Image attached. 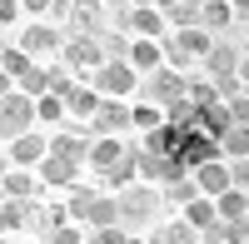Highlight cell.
Instances as JSON below:
<instances>
[{
  "mask_svg": "<svg viewBox=\"0 0 249 244\" xmlns=\"http://www.w3.org/2000/svg\"><path fill=\"white\" fill-rule=\"evenodd\" d=\"M179 135H184L179 125L160 120L155 130H144V145H140V150H144V155H164V159H175V150H179Z\"/></svg>",
  "mask_w": 249,
  "mask_h": 244,
  "instance_id": "cell-14",
  "label": "cell"
},
{
  "mask_svg": "<svg viewBox=\"0 0 249 244\" xmlns=\"http://www.w3.org/2000/svg\"><path fill=\"white\" fill-rule=\"evenodd\" d=\"M230 5H224V0H199V30H224L230 25Z\"/></svg>",
  "mask_w": 249,
  "mask_h": 244,
  "instance_id": "cell-26",
  "label": "cell"
},
{
  "mask_svg": "<svg viewBox=\"0 0 249 244\" xmlns=\"http://www.w3.org/2000/svg\"><path fill=\"white\" fill-rule=\"evenodd\" d=\"M105 5H124V0H105Z\"/></svg>",
  "mask_w": 249,
  "mask_h": 244,
  "instance_id": "cell-46",
  "label": "cell"
},
{
  "mask_svg": "<svg viewBox=\"0 0 249 244\" xmlns=\"http://www.w3.org/2000/svg\"><path fill=\"white\" fill-rule=\"evenodd\" d=\"M45 90L65 100V95L75 90V80H70V70H65V65H60V70H45Z\"/></svg>",
  "mask_w": 249,
  "mask_h": 244,
  "instance_id": "cell-36",
  "label": "cell"
},
{
  "mask_svg": "<svg viewBox=\"0 0 249 244\" xmlns=\"http://www.w3.org/2000/svg\"><path fill=\"white\" fill-rule=\"evenodd\" d=\"M214 45V35L210 30H199V25H184V30H175L170 40H160V50H164V60L170 65H190V60H204V50Z\"/></svg>",
  "mask_w": 249,
  "mask_h": 244,
  "instance_id": "cell-2",
  "label": "cell"
},
{
  "mask_svg": "<svg viewBox=\"0 0 249 244\" xmlns=\"http://www.w3.org/2000/svg\"><path fill=\"white\" fill-rule=\"evenodd\" d=\"M144 95H150V105H170V100H179L184 95V75L175 70V65H160V70H150V80H144Z\"/></svg>",
  "mask_w": 249,
  "mask_h": 244,
  "instance_id": "cell-4",
  "label": "cell"
},
{
  "mask_svg": "<svg viewBox=\"0 0 249 244\" xmlns=\"http://www.w3.org/2000/svg\"><path fill=\"white\" fill-rule=\"evenodd\" d=\"M160 15H164V25H175V30L199 25V0H175V5H164Z\"/></svg>",
  "mask_w": 249,
  "mask_h": 244,
  "instance_id": "cell-23",
  "label": "cell"
},
{
  "mask_svg": "<svg viewBox=\"0 0 249 244\" xmlns=\"http://www.w3.org/2000/svg\"><path fill=\"white\" fill-rule=\"evenodd\" d=\"M115 209H120V219L140 225V219H150V214L160 209V194H155V190H144V185H124L120 199H115Z\"/></svg>",
  "mask_w": 249,
  "mask_h": 244,
  "instance_id": "cell-3",
  "label": "cell"
},
{
  "mask_svg": "<svg viewBox=\"0 0 249 244\" xmlns=\"http://www.w3.org/2000/svg\"><path fill=\"white\" fill-rule=\"evenodd\" d=\"M214 199L210 194H195V199H184V225H190V229H210L214 225Z\"/></svg>",
  "mask_w": 249,
  "mask_h": 244,
  "instance_id": "cell-19",
  "label": "cell"
},
{
  "mask_svg": "<svg viewBox=\"0 0 249 244\" xmlns=\"http://www.w3.org/2000/svg\"><path fill=\"white\" fill-rule=\"evenodd\" d=\"M15 45H20V50H25V55L35 60V55H50V50H60L65 40H60V30H55V25H25Z\"/></svg>",
  "mask_w": 249,
  "mask_h": 244,
  "instance_id": "cell-13",
  "label": "cell"
},
{
  "mask_svg": "<svg viewBox=\"0 0 249 244\" xmlns=\"http://www.w3.org/2000/svg\"><path fill=\"white\" fill-rule=\"evenodd\" d=\"M5 170H10V155H5V150H0V174H5Z\"/></svg>",
  "mask_w": 249,
  "mask_h": 244,
  "instance_id": "cell-42",
  "label": "cell"
},
{
  "mask_svg": "<svg viewBox=\"0 0 249 244\" xmlns=\"http://www.w3.org/2000/svg\"><path fill=\"white\" fill-rule=\"evenodd\" d=\"M124 65H130L135 75H150V70H160L164 65V50H160V40H130V50H124Z\"/></svg>",
  "mask_w": 249,
  "mask_h": 244,
  "instance_id": "cell-12",
  "label": "cell"
},
{
  "mask_svg": "<svg viewBox=\"0 0 249 244\" xmlns=\"http://www.w3.org/2000/svg\"><path fill=\"white\" fill-rule=\"evenodd\" d=\"M105 185H115V190H124V185H135V150H124L115 165L105 170Z\"/></svg>",
  "mask_w": 249,
  "mask_h": 244,
  "instance_id": "cell-28",
  "label": "cell"
},
{
  "mask_svg": "<svg viewBox=\"0 0 249 244\" xmlns=\"http://www.w3.org/2000/svg\"><path fill=\"white\" fill-rule=\"evenodd\" d=\"M224 5H230V15H234V20H244V15H249V0H224Z\"/></svg>",
  "mask_w": 249,
  "mask_h": 244,
  "instance_id": "cell-41",
  "label": "cell"
},
{
  "mask_svg": "<svg viewBox=\"0 0 249 244\" xmlns=\"http://www.w3.org/2000/svg\"><path fill=\"white\" fill-rule=\"evenodd\" d=\"M45 239H50V244H80V239H85V234H80L75 225H60V229H50Z\"/></svg>",
  "mask_w": 249,
  "mask_h": 244,
  "instance_id": "cell-38",
  "label": "cell"
},
{
  "mask_svg": "<svg viewBox=\"0 0 249 244\" xmlns=\"http://www.w3.org/2000/svg\"><path fill=\"white\" fill-rule=\"evenodd\" d=\"M219 145L230 150L234 159H249V125H230V130L219 135Z\"/></svg>",
  "mask_w": 249,
  "mask_h": 244,
  "instance_id": "cell-31",
  "label": "cell"
},
{
  "mask_svg": "<svg viewBox=\"0 0 249 244\" xmlns=\"http://www.w3.org/2000/svg\"><path fill=\"white\" fill-rule=\"evenodd\" d=\"M0 190H5V199H30V194H35V174L15 165V170L0 174Z\"/></svg>",
  "mask_w": 249,
  "mask_h": 244,
  "instance_id": "cell-22",
  "label": "cell"
},
{
  "mask_svg": "<svg viewBox=\"0 0 249 244\" xmlns=\"http://www.w3.org/2000/svg\"><path fill=\"white\" fill-rule=\"evenodd\" d=\"M60 60H65V70H95L100 60H105V50H100L95 35H75L60 45Z\"/></svg>",
  "mask_w": 249,
  "mask_h": 244,
  "instance_id": "cell-5",
  "label": "cell"
},
{
  "mask_svg": "<svg viewBox=\"0 0 249 244\" xmlns=\"http://www.w3.org/2000/svg\"><path fill=\"white\" fill-rule=\"evenodd\" d=\"M160 190H164V199H170V205H184V199H195V194H199L190 174H184V179H175V185H160Z\"/></svg>",
  "mask_w": 249,
  "mask_h": 244,
  "instance_id": "cell-35",
  "label": "cell"
},
{
  "mask_svg": "<svg viewBox=\"0 0 249 244\" xmlns=\"http://www.w3.org/2000/svg\"><path fill=\"white\" fill-rule=\"evenodd\" d=\"M85 219H90L95 229H105V225H120V209H115V199L95 194V199H90V209H85Z\"/></svg>",
  "mask_w": 249,
  "mask_h": 244,
  "instance_id": "cell-27",
  "label": "cell"
},
{
  "mask_svg": "<svg viewBox=\"0 0 249 244\" xmlns=\"http://www.w3.org/2000/svg\"><path fill=\"white\" fill-rule=\"evenodd\" d=\"M140 85V75L124 65V60H100V65L90 70V90L100 95V100H124Z\"/></svg>",
  "mask_w": 249,
  "mask_h": 244,
  "instance_id": "cell-1",
  "label": "cell"
},
{
  "mask_svg": "<svg viewBox=\"0 0 249 244\" xmlns=\"http://www.w3.org/2000/svg\"><path fill=\"white\" fill-rule=\"evenodd\" d=\"M155 5H160V10H164V5H175V0H155Z\"/></svg>",
  "mask_w": 249,
  "mask_h": 244,
  "instance_id": "cell-45",
  "label": "cell"
},
{
  "mask_svg": "<svg viewBox=\"0 0 249 244\" xmlns=\"http://www.w3.org/2000/svg\"><path fill=\"white\" fill-rule=\"evenodd\" d=\"M204 65H210V75H234L244 70V45H234V40H214L210 50H204Z\"/></svg>",
  "mask_w": 249,
  "mask_h": 244,
  "instance_id": "cell-8",
  "label": "cell"
},
{
  "mask_svg": "<svg viewBox=\"0 0 249 244\" xmlns=\"http://www.w3.org/2000/svg\"><path fill=\"white\" fill-rule=\"evenodd\" d=\"M20 10H25V15H45L50 0H20Z\"/></svg>",
  "mask_w": 249,
  "mask_h": 244,
  "instance_id": "cell-40",
  "label": "cell"
},
{
  "mask_svg": "<svg viewBox=\"0 0 249 244\" xmlns=\"http://www.w3.org/2000/svg\"><path fill=\"white\" fill-rule=\"evenodd\" d=\"M45 150H50V155H65V159H80V165H85L90 139H80V135H55V139H45Z\"/></svg>",
  "mask_w": 249,
  "mask_h": 244,
  "instance_id": "cell-24",
  "label": "cell"
},
{
  "mask_svg": "<svg viewBox=\"0 0 249 244\" xmlns=\"http://www.w3.org/2000/svg\"><path fill=\"white\" fill-rule=\"evenodd\" d=\"M214 139L210 135H199V130H184L179 135V150H175V159H179V165L184 170H195V165H204V159H214Z\"/></svg>",
  "mask_w": 249,
  "mask_h": 244,
  "instance_id": "cell-9",
  "label": "cell"
},
{
  "mask_svg": "<svg viewBox=\"0 0 249 244\" xmlns=\"http://www.w3.org/2000/svg\"><path fill=\"white\" fill-rule=\"evenodd\" d=\"M90 199H95V190H90V185H75V190H70V199H65V214L75 219V225H80V219H85Z\"/></svg>",
  "mask_w": 249,
  "mask_h": 244,
  "instance_id": "cell-33",
  "label": "cell"
},
{
  "mask_svg": "<svg viewBox=\"0 0 249 244\" xmlns=\"http://www.w3.org/2000/svg\"><path fill=\"white\" fill-rule=\"evenodd\" d=\"M20 95H30V100L45 95V70H40V65H30L25 75H20Z\"/></svg>",
  "mask_w": 249,
  "mask_h": 244,
  "instance_id": "cell-37",
  "label": "cell"
},
{
  "mask_svg": "<svg viewBox=\"0 0 249 244\" xmlns=\"http://www.w3.org/2000/svg\"><path fill=\"white\" fill-rule=\"evenodd\" d=\"M15 229H30V199H5L0 205V234H15Z\"/></svg>",
  "mask_w": 249,
  "mask_h": 244,
  "instance_id": "cell-20",
  "label": "cell"
},
{
  "mask_svg": "<svg viewBox=\"0 0 249 244\" xmlns=\"http://www.w3.org/2000/svg\"><path fill=\"white\" fill-rule=\"evenodd\" d=\"M60 225H70V214H65V205H35L30 199V229L45 239L50 229H60Z\"/></svg>",
  "mask_w": 249,
  "mask_h": 244,
  "instance_id": "cell-18",
  "label": "cell"
},
{
  "mask_svg": "<svg viewBox=\"0 0 249 244\" xmlns=\"http://www.w3.org/2000/svg\"><path fill=\"white\" fill-rule=\"evenodd\" d=\"M30 65H35V60H30L25 50H20V45H0V70H5L10 80H20V75H25Z\"/></svg>",
  "mask_w": 249,
  "mask_h": 244,
  "instance_id": "cell-29",
  "label": "cell"
},
{
  "mask_svg": "<svg viewBox=\"0 0 249 244\" xmlns=\"http://www.w3.org/2000/svg\"><path fill=\"white\" fill-rule=\"evenodd\" d=\"M80 244H100V234H90V239H80Z\"/></svg>",
  "mask_w": 249,
  "mask_h": 244,
  "instance_id": "cell-44",
  "label": "cell"
},
{
  "mask_svg": "<svg viewBox=\"0 0 249 244\" xmlns=\"http://www.w3.org/2000/svg\"><path fill=\"white\" fill-rule=\"evenodd\" d=\"M5 155H10V165H20V170H35L40 159H45V135H35V130H25V135H15Z\"/></svg>",
  "mask_w": 249,
  "mask_h": 244,
  "instance_id": "cell-11",
  "label": "cell"
},
{
  "mask_svg": "<svg viewBox=\"0 0 249 244\" xmlns=\"http://www.w3.org/2000/svg\"><path fill=\"white\" fill-rule=\"evenodd\" d=\"M65 25L75 35H100L105 30V0H75L70 15H65Z\"/></svg>",
  "mask_w": 249,
  "mask_h": 244,
  "instance_id": "cell-6",
  "label": "cell"
},
{
  "mask_svg": "<svg viewBox=\"0 0 249 244\" xmlns=\"http://www.w3.org/2000/svg\"><path fill=\"white\" fill-rule=\"evenodd\" d=\"M130 30L144 35V40H160V35H164V15H160V5H130Z\"/></svg>",
  "mask_w": 249,
  "mask_h": 244,
  "instance_id": "cell-16",
  "label": "cell"
},
{
  "mask_svg": "<svg viewBox=\"0 0 249 244\" xmlns=\"http://www.w3.org/2000/svg\"><path fill=\"white\" fill-rule=\"evenodd\" d=\"M204 244H249V229H244V219H214L210 229H199Z\"/></svg>",
  "mask_w": 249,
  "mask_h": 244,
  "instance_id": "cell-17",
  "label": "cell"
},
{
  "mask_svg": "<svg viewBox=\"0 0 249 244\" xmlns=\"http://www.w3.org/2000/svg\"><path fill=\"white\" fill-rule=\"evenodd\" d=\"M35 170H40V185H55V190H60V185H75L80 159H65V155H50V150H45V159H40Z\"/></svg>",
  "mask_w": 249,
  "mask_h": 244,
  "instance_id": "cell-15",
  "label": "cell"
},
{
  "mask_svg": "<svg viewBox=\"0 0 249 244\" xmlns=\"http://www.w3.org/2000/svg\"><path fill=\"white\" fill-rule=\"evenodd\" d=\"M195 110H199V105H190V100L179 95V100H170V105H164V120H170V125H179V130H190V125H195Z\"/></svg>",
  "mask_w": 249,
  "mask_h": 244,
  "instance_id": "cell-32",
  "label": "cell"
},
{
  "mask_svg": "<svg viewBox=\"0 0 249 244\" xmlns=\"http://www.w3.org/2000/svg\"><path fill=\"white\" fill-rule=\"evenodd\" d=\"M160 120H164L160 105H130V125H140V130H155Z\"/></svg>",
  "mask_w": 249,
  "mask_h": 244,
  "instance_id": "cell-34",
  "label": "cell"
},
{
  "mask_svg": "<svg viewBox=\"0 0 249 244\" xmlns=\"http://www.w3.org/2000/svg\"><path fill=\"white\" fill-rule=\"evenodd\" d=\"M120 244H144V239H130V234H124V239H120Z\"/></svg>",
  "mask_w": 249,
  "mask_h": 244,
  "instance_id": "cell-43",
  "label": "cell"
},
{
  "mask_svg": "<svg viewBox=\"0 0 249 244\" xmlns=\"http://www.w3.org/2000/svg\"><path fill=\"white\" fill-rule=\"evenodd\" d=\"M214 214H219V219H244V214H249V194H244L239 185H230L224 194H214Z\"/></svg>",
  "mask_w": 249,
  "mask_h": 244,
  "instance_id": "cell-21",
  "label": "cell"
},
{
  "mask_svg": "<svg viewBox=\"0 0 249 244\" xmlns=\"http://www.w3.org/2000/svg\"><path fill=\"white\" fill-rule=\"evenodd\" d=\"M190 174H195V190H199V194H210V199H214V194H224V190L234 185L224 159H204V165H195Z\"/></svg>",
  "mask_w": 249,
  "mask_h": 244,
  "instance_id": "cell-10",
  "label": "cell"
},
{
  "mask_svg": "<svg viewBox=\"0 0 249 244\" xmlns=\"http://www.w3.org/2000/svg\"><path fill=\"white\" fill-rule=\"evenodd\" d=\"M35 120H45V125H60V120H65V100L60 95H35Z\"/></svg>",
  "mask_w": 249,
  "mask_h": 244,
  "instance_id": "cell-30",
  "label": "cell"
},
{
  "mask_svg": "<svg viewBox=\"0 0 249 244\" xmlns=\"http://www.w3.org/2000/svg\"><path fill=\"white\" fill-rule=\"evenodd\" d=\"M15 15H20V0H0V25H10Z\"/></svg>",
  "mask_w": 249,
  "mask_h": 244,
  "instance_id": "cell-39",
  "label": "cell"
},
{
  "mask_svg": "<svg viewBox=\"0 0 249 244\" xmlns=\"http://www.w3.org/2000/svg\"><path fill=\"white\" fill-rule=\"evenodd\" d=\"M95 105H100V95H95L90 85H75V90L65 95V115H75V120H90Z\"/></svg>",
  "mask_w": 249,
  "mask_h": 244,
  "instance_id": "cell-25",
  "label": "cell"
},
{
  "mask_svg": "<svg viewBox=\"0 0 249 244\" xmlns=\"http://www.w3.org/2000/svg\"><path fill=\"white\" fill-rule=\"evenodd\" d=\"M124 125H130V105H124V100H100L90 110V130L95 135H120Z\"/></svg>",
  "mask_w": 249,
  "mask_h": 244,
  "instance_id": "cell-7",
  "label": "cell"
}]
</instances>
